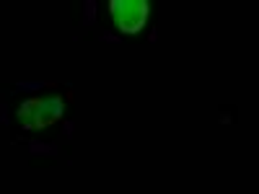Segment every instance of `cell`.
<instances>
[{
	"label": "cell",
	"instance_id": "7a4b0ae2",
	"mask_svg": "<svg viewBox=\"0 0 259 194\" xmlns=\"http://www.w3.org/2000/svg\"><path fill=\"white\" fill-rule=\"evenodd\" d=\"M150 6L145 0H112L109 16L122 34H138L148 21Z\"/></svg>",
	"mask_w": 259,
	"mask_h": 194
},
{
	"label": "cell",
	"instance_id": "6da1fadb",
	"mask_svg": "<svg viewBox=\"0 0 259 194\" xmlns=\"http://www.w3.org/2000/svg\"><path fill=\"white\" fill-rule=\"evenodd\" d=\"M65 114V101L60 96H45V99H29L18 106V122L26 129H41L55 124Z\"/></svg>",
	"mask_w": 259,
	"mask_h": 194
}]
</instances>
